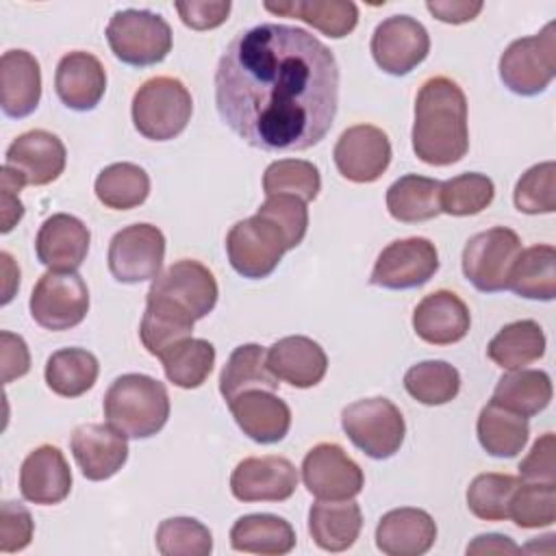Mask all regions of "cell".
I'll list each match as a JSON object with an SVG mask.
<instances>
[{"mask_svg":"<svg viewBox=\"0 0 556 556\" xmlns=\"http://www.w3.org/2000/svg\"><path fill=\"white\" fill-rule=\"evenodd\" d=\"M215 106L222 122L252 148L308 150L337 117V59L304 28L256 24L224 50L215 70Z\"/></svg>","mask_w":556,"mask_h":556,"instance_id":"6da1fadb","label":"cell"},{"mask_svg":"<svg viewBox=\"0 0 556 556\" xmlns=\"http://www.w3.org/2000/svg\"><path fill=\"white\" fill-rule=\"evenodd\" d=\"M413 150L419 161L445 167L458 163L469 150L467 98L447 76L428 78L415 98Z\"/></svg>","mask_w":556,"mask_h":556,"instance_id":"7a4b0ae2","label":"cell"},{"mask_svg":"<svg viewBox=\"0 0 556 556\" xmlns=\"http://www.w3.org/2000/svg\"><path fill=\"white\" fill-rule=\"evenodd\" d=\"M104 417L128 439L156 434L169 417V395L163 382L146 374L117 376L104 393Z\"/></svg>","mask_w":556,"mask_h":556,"instance_id":"3957f363","label":"cell"},{"mask_svg":"<svg viewBox=\"0 0 556 556\" xmlns=\"http://www.w3.org/2000/svg\"><path fill=\"white\" fill-rule=\"evenodd\" d=\"M130 113L139 135L150 141H169L187 128L193 100L182 80L154 76L135 91Z\"/></svg>","mask_w":556,"mask_h":556,"instance_id":"277c9868","label":"cell"},{"mask_svg":"<svg viewBox=\"0 0 556 556\" xmlns=\"http://www.w3.org/2000/svg\"><path fill=\"white\" fill-rule=\"evenodd\" d=\"M111 52L126 65L148 67L161 63L172 50L169 24L148 9L115 11L106 26Z\"/></svg>","mask_w":556,"mask_h":556,"instance_id":"5b68a950","label":"cell"},{"mask_svg":"<svg viewBox=\"0 0 556 556\" xmlns=\"http://www.w3.org/2000/svg\"><path fill=\"white\" fill-rule=\"evenodd\" d=\"M348 439L369 458H391L404 443L406 424L400 408L387 397H365L348 404L341 413Z\"/></svg>","mask_w":556,"mask_h":556,"instance_id":"8992f818","label":"cell"},{"mask_svg":"<svg viewBox=\"0 0 556 556\" xmlns=\"http://www.w3.org/2000/svg\"><path fill=\"white\" fill-rule=\"evenodd\" d=\"M556 76V22L515 39L500 56V78L517 96L543 93Z\"/></svg>","mask_w":556,"mask_h":556,"instance_id":"52a82bcc","label":"cell"},{"mask_svg":"<svg viewBox=\"0 0 556 556\" xmlns=\"http://www.w3.org/2000/svg\"><path fill=\"white\" fill-rule=\"evenodd\" d=\"M287 250L289 243L280 226L261 213L237 222L226 235L228 261L243 278H267Z\"/></svg>","mask_w":556,"mask_h":556,"instance_id":"ba28073f","label":"cell"},{"mask_svg":"<svg viewBox=\"0 0 556 556\" xmlns=\"http://www.w3.org/2000/svg\"><path fill=\"white\" fill-rule=\"evenodd\" d=\"M521 252V239L506 226L473 235L463 248V274L482 293L508 289L510 269Z\"/></svg>","mask_w":556,"mask_h":556,"instance_id":"9c48e42d","label":"cell"},{"mask_svg":"<svg viewBox=\"0 0 556 556\" xmlns=\"http://www.w3.org/2000/svg\"><path fill=\"white\" fill-rule=\"evenodd\" d=\"M30 317L46 330H70L89 313V289L76 271L48 269L30 293Z\"/></svg>","mask_w":556,"mask_h":556,"instance_id":"30bf717a","label":"cell"},{"mask_svg":"<svg viewBox=\"0 0 556 556\" xmlns=\"http://www.w3.org/2000/svg\"><path fill=\"white\" fill-rule=\"evenodd\" d=\"M165 258V237L152 224H132L117 230L109 243V271L117 282L154 280Z\"/></svg>","mask_w":556,"mask_h":556,"instance_id":"8fae6325","label":"cell"},{"mask_svg":"<svg viewBox=\"0 0 556 556\" xmlns=\"http://www.w3.org/2000/svg\"><path fill=\"white\" fill-rule=\"evenodd\" d=\"M439 269V252L426 237L391 241L376 258L369 282L382 289H415L426 285Z\"/></svg>","mask_w":556,"mask_h":556,"instance_id":"7c38bea8","label":"cell"},{"mask_svg":"<svg viewBox=\"0 0 556 556\" xmlns=\"http://www.w3.org/2000/svg\"><path fill=\"white\" fill-rule=\"evenodd\" d=\"M369 50L382 72L404 76L428 56L430 35L415 17L391 15L376 26Z\"/></svg>","mask_w":556,"mask_h":556,"instance_id":"4fadbf2b","label":"cell"},{"mask_svg":"<svg viewBox=\"0 0 556 556\" xmlns=\"http://www.w3.org/2000/svg\"><path fill=\"white\" fill-rule=\"evenodd\" d=\"M302 480L317 500H352L363 491V469L337 443H317L302 460Z\"/></svg>","mask_w":556,"mask_h":556,"instance_id":"5bb4252c","label":"cell"},{"mask_svg":"<svg viewBox=\"0 0 556 556\" xmlns=\"http://www.w3.org/2000/svg\"><path fill=\"white\" fill-rule=\"evenodd\" d=\"M332 156L345 180L361 185L376 182L391 163V141L382 128L356 124L341 132Z\"/></svg>","mask_w":556,"mask_h":556,"instance_id":"9a60e30c","label":"cell"},{"mask_svg":"<svg viewBox=\"0 0 556 556\" xmlns=\"http://www.w3.org/2000/svg\"><path fill=\"white\" fill-rule=\"evenodd\" d=\"M298 469L285 456L243 458L230 476V491L239 502H285L295 493Z\"/></svg>","mask_w":556,"mask_h":556,"instance_id":"2e32d148","label":"cell"},{"mask_svg":"<svg viewBox=\"0 0 556 556\" xmlns=\"http://www.w3.org/2000/svg\"><path fill=\"white\" fill-rule=\"evenodd\" d=\"M148 295H161L176 302L198 321L215 308L219 289L213 271L206 265L193 258H182L152 280Z\"/></svg>","mask_w":556,"mask_h":556,"instance_id":"e0dca14e","label":"cell"},{"mask_svg":"<svg viewBox=\"0 0 556 556\" xmlns=\"http://www.w3.org/2000/svg\"><path fill=\"white\" fill-rule=\"evenodd\" d=\"M67 152L63 141L41 128L17 135L7 148L4 165L13 169L24 185H50L65 169Z\"/></svg>","mask_w":556,"mask_h":556,"instance_id":"ac0fdd59","label":"cell"},{"mask_svg":"<svg viewBox=\"0 0 556 556\" xmlns=\"http://www.w3.org/2000/svg\"><path fill=\"white\" fill-rule=\"evenodd\" d=\"M70 447L83 476L93 482L115 476L128 458L126 437L111 424H80L72 432Z\"/></svg>","mask_w":556,"mask_h":556,"instance_id":"d6986e66","label":"cell"},{"mask_svg":"<svg viewBox=\"0 0 556 556\" xmlns=\"http://www.w3.org/2000/svg\"><path fill=\"white\" fill-rule=\"evenodd\" d=\"M89 228L70 213L50 215L37 232L35 252L41 265L54 271H76L89 252Z\"/></svg>","mask_w":556,"mask_h":556,"instance_id":"ffe728a7","label":"cell"},{"mask_svg":"<svg viewBox=\"0 0 556 556\" xmlns=\"http://www.w3.org/2000/svg\"><path fill=\"white\" fill-rule=\"evenodd\" d=\"M72 491V471L56 445L35 447L20 469V493L26 502L52 506L63 502Z\"/></svg>","mask_w":556,"mask_h":556,"instance_id":"44dd1931","label":"cell"},{"mask_svg":"<svg viewBox=\"0 0 556 556\" xmlns=\"http://www.w3.org/2000/svg\"><path fill=\"white\" fill-rule=\"evenodd\" d=\"M471 315L467 304L447 289L428 293L413 311L415 334L430 345H452L469 332Z\"/></svg>","mask_w":556,"mask_h":556,"instance_id":"7402d4cb","label":"cell"},{"mask_svg":"<svg viewBox=\"0 0 556 556\" xmlns=\"http://www.w3.org/2000/svg\"><path fill=\"white\" fill-rule=\"evenodd\" d=\"M228 408L243 434L261 445L282 441L291 428V410L274 391H243L228 402Z\"/></svg>","mask_w":556,"mask_h":556,"instance_id":"603a6c76","label":"cell"},{"mask_svg":"<svg viewBox=\"0 0 556 556\" xmlns=\"http://www.w3.org/2000/svg\"><path fill=\"white\" fill-rule=\"evenodd\" d=\"M267 369L276 380H282L298 389L315 387L324 380L328 369V356L324 348L302 334L278 339L265 354Z\"/></svg>","mask_w":556,"mask_h":556,"instance_id":"cb8c5ba5","label":"cell"},{"mask_svg":"<svg viewBox=\"0 0 556 556\" xmlns=\"http://www.w3.org/2000/svg\"><path fill=\"white\" fill-rule=\"evenodd\" d=\"M59 100L72 111H91L100 104L106 91V72L98 56L85 50H74L61 56L54 74Z\"/></svg>","mask_w":556,"mask_h":556,"instance_id":"d4e9b609","label":"cell"},{"mask_svg":"<svg viewBox=\"0 0 556 556\" xmlns=\"http://www.w3.org/2000/svg\"><path fill=\"white\" fill-rule=\"evenodd\" d=\"M437 541V523L421 508H393L376 526V545L387 556H421Z\"/></svg>","mask_w":556,"mask_h":556,"instance_id":"484cf974","label":"cell"},{"mask_svg":"<svg viewBox=\"0 0 556 556\" xmlns=\"http://www.w3.org/2000/svg\"><path fill=\"white\" fill-rule=\"evenodd\" d=\"M41 100L39 61L28 50H7L0 59V106L9 117L30 115Z\"/></svg>","mask_w":556,"mask_h":556,"instance_id":"4316f807","label":"cell"},{"mask_svg":"<svg viewBox=\"0 0 556 556\" xmlns=\"http://www.w3.org/2000/svg\"><path fill=\"white\" fill-rule=\"evenodd\" d=\"M363 528V513L354 500H319L308 510V532L317 547L345 552Z\"/></svg>","mask_w":556,"mask_h":556,"instance_id":"83f0119b","label":"cell"},{"mask_svg":"<svg viewBox=\"0 0 556 556\" xmlns=\"http://www.w3.org/2000/svg\"><path fill=\"white\" fill-rule=\"evenodd\" d=\"M193 315L176 302L161 295H146V313L141 317L139 337L143 348L161 358L172 345L185 341L193 332Z\"/></svg>","mask_w":556,"mask_h":556,"instance_id":"f1b7e54d","label":"cell"},{"mask_svg":"<svg viewBox=\"0 0 556 556\" xmlns=\"http://www.w3.org/2000/svg\"><path fill=\"white\" fill-rule=\"evenodd\" d=\"M230 545L237 552L282 556L295 547L293 526L269 513H252L239 517L230 528Z\"/></svg>","mask_w":556,"mask_h":556,"instance_id":"f546056e","label":"cell"},{"mask_svg":"<svg viewBox=\"0 0 556 556\" xmlns=\"http://www.w3.org/2000/svg\"><path fill=\"white\" fill-rule=\"evenodd\" d=\"M263 7L276 15L298 17L332 39L350 35L358 24V7L348 0H287L265 2Z\"/></svg>","mask_w":556,"mask_h":556,"instance_id":"4dcf8cb0","label":"cell"},{"mask_svg":"<svg viewBox=\"0 0 556 556\" xmlns=\"http://www.w3.org/2000/svg\"><path fill=\"white\" fill-rule=\"evenodd\" d=\"M508 289L519 298L552 302L556 295V250L549 243H539L521 250L510 276Z\"/></svg>","mask_w":556,"mask_h":556,"instance_id":"1f68e13d","label":"cell"},{"mask_svg":"<svg viewBox=\"0 0 556 556\" xmlns=\"http://www.w3.org/2000/svg\"><path fill=\"white\" fill-rule=\"evenodd\" d=\"M476 432L486 454L497 458H515L528 443L530 426L526 417L489 402L478 415Z\"/></svg>","mask_w":556,"mask_h":556,"instance_id":"d6a6232c","label":"cell"},{"mask_svg":"<svg viewBox=\"0 0 556 556\" xmlns=\"http://www.w3.org/2000/svg\"><path fill=\"white\" fill-rule=\"evenodd\" d=\"M441 182L419 174H406L387 189V211L404 224L428 222L441 213Z\"/></svg>","mask_w":556,"mask_h":556,"instance_id":"836d02e7","label":"cell"},{"mask_svg":"<svg viewBox=\"0 0 556 556\" xmlns=\"http://www.w3.org/2000/svg\"><path fill=\"white\" fill-rule=\"evenodd\" d=\"M545 354V334L534 319H519L500 328L489 341L486 356L502 369H523Z\"/></svg>","mask_w":556,"mask_h":556,"instance_id":"e575fe53","label":"cell"},{"mask_svg":"<svg viewBox=\"0 0 556 556\" xmlns=\"http://www.w3.org/2000/svg\"><path fill=\"white\" fill-rule=\"evenodd\" d=\"M552 400V380L541 369H513L504 374L495 389L491 402L521 415L532 417L547 408Z\"/></svg>","mask_w":556,"mask_h":556,"instance_id":"d590c367","label":"cell"},{"mask_svg":"<svg viewBox=\"0 0 556 556\" xmlns=\"http://www.w3.org/2000/svg\"><path fill=\"white\" fill-rule=\"evenodd\" d=\"M265 354V348L258 343H245L232 350L219 376V393L226 402H232L239 393L250 389H278V380L267 369Z\"/></svg>","mask_w":556,"mask_h":556,"instance_id":"8d00e7d4","label":"cell"},{"mask_svg":"<svg viewBox=\"0 0 556 556\" xmlns=\"http://www.w3.org/2000/svg\"><path fill=\"white\" fill-rule=\"evenodd\" d=\"M98 358L83 348L56 350L46 363V384L61 397H78L98 380Z\"/></svg>","mask_w":556,"mask_h":556,"instance_id":"74e56055","label":"cell"},{"mask_svg":"<svg viewBox=\"0 0 556 556\" xmlns=\"http://www.w3.org/2000/svg\"><path fill=\"white\" fill-rule=\"evenodd\" d=\"M98 200L113 211H128L146 202L150 193V176L135 163H111L96 178Z\"/></svg>","mask_w":556,"mask_h":556,"instance_id":"f35d334b","label":"cell"},{"mask_svg":"<svg viewBox=\"0 0 556 556\" xmlns=\"http://www.w3.org/2000/svg\"><path fill=\"white\" fill-rule=\"evenodd\" d=\"M406 393L426 406L452 402L460 391V374L445 361H421L404 374Z\"/></svg>","mask_w":556,"mask_h":556,"instance_id":"ab89813d","label":"cell"},{"mask_svg":"<svg viewBox=\"0 0 556 556\" xmlns=\"http://www.w3.org/2000/svg\"><path fill=\"white\" fill-rule=\"evenodd\" d=\"M163 369L172 384L180 389L200 387L215 365V348L206 339H185L172 345L163 356Z\"/></svg>","mask_w":556,"mask_h":556,"instance_id":"60d3db41","label":"cell"},{"mask_svg":"<svg viewBox=\"0 0 556 556\" xmlns=\"http://www.w3.org/2000/svg\"><path fill=\"white\" fill-rule=\"evenodd\" d=\"M495 195V185L489 176L478 172L458 174L445 182H441L439 204L441 213L454 217H467L482 213Z\"/></svg>","mask_w":556,"mask_h":556,"instance_id":"b9f144b4","label":"cell"},{"mask_svg":"<svg viewBox=\"0 0 556 556\" xmlns=\"http://www.w3.org/2000/svg\"><path fill=\"white\" fill-rule=\"evenodd\" d=\"M265 195L289 193L304 202H313L321 191V176L317 165L304 159H280L267 165L263 174Z\"/></svg>","mask_w":556,"mask_h":556,"instance_id":"7bdbcfd3","label":"cell"},{"mask_svg":"<svg viewBox=\"0 0 556 556\" xmlns=\"http://www.w3.org/2000/svg\"><path fill=\"white\" fill-rule=\"evenodd\" d=\"M521 478L510 473H480L471 480L467 489L469 510L484 521H504L508 519V504L519 486Z\"/></svg>","mask_w":556,"mask_h":556,"instance_id":"ee69618b","label":"cell"},{"mask_svg":"<svg viewBox=\"0 0 556 556\" xmlns=\"http://www.w3.org/2000/svg\"><path fill=\"white\" fill-rule=\"evenodd\" d=\"M154 543L163 556H208L213 534L193 517H169L159 523Z\"/></svg>","mask_w":556,"mask_h":556,"instance_id":"f6af8a7d","label":"cell"},{"mask_svg":"<svg viewBox=\"0 0 556 556\" xmlns=\"http://www.w3.org/2000/svg\"><path fill=\"white\" fill-rule=\"evenodd\" d=\"M508 519L526 530L552 526L556 521L554 482H519L508 504Z\"/></svg>","mask_w":556,"mask_h":556,"instance_id":"bcb514c9","label":"cell"},{"mask_svg":"<svg viewBox=\"0 0 556 556\" xmlns=\"http://www.w3.org/2000/svg\"><path fill=\"white\" fill-rule=\"evenodd\" d=\"M513 200L517 211L526 215L556 211V165L554 161L536 163L515 185Z\"/></svg>","mask_w":556,"mask_h":556,"instance_id":"7dc6e473","label":"cell"},{"mask_svg":"<svg viewBox=\"0 0 556 556\" xmlns=\"http://www.w3.org/2000/svg\"><path fill=\"white\" fill-rule=\"evenodd\" d=\"M256 213L269 217L271 222H276L280 226V230L287 237L289 250L298 248L302 243V239L306 237L308 208H306V202L295 195H289V193L267 195V200L258 206Z\"/></svg>","mask_w":556,"mask_h":556,"instance_id":"c3c4849f","label":"cell"},{"mask_svg":"<svg viewBox=\"0 0 556 556\" xmlns=\"http://www.w3.org/2000/svg\"><path fill=\"white\" fill-rule=\"evenodd\" d=\"M35 521L26 506L17 502H2L0 506V552L11 554L30 545Z\"/></svg>","mask_w":556,"mask_h":556,"instance_id":"681fc988","label":"cell"},{"mask_svg":"<svg viewBox=\"0 0 556 556\" xmlns=\"http://www.w3.org/2000/svg\"><path fill=\"white\" fill-rule=\"evenodd\" d=\"M554 432H545L539 437L528 452V456L519 463V478L526 482H554L556 484V471H554Z\"/></svg>","mask_w":556,"mask_h":556,"instance_id":"f907efd6","label":"cell"},{"mask_svg":"<svg viewBox=\"0 0 556 556\" xmlns=\"http://www.w3.org/2000/svg\"><path fill=\"white\" fill-rule=\"evenodd\" d=\"M182 24L193 30H211L222 26L228 20L230 2L228 0H189V2H176L174 4Z\"/></svg>","mask_w":556,"mask_h":556,"instance_id":"816d5d0a","label":"cell"},{"mask_svg":"<svg viewBox=\"0 0 556 556\" xmlns=\"http://www.w3.org/2000/svg\"><path fill=\"white\" fill-rule=\"evenodd\" d=\"M0 365H2V382L4 384L28 374L30 354H28L26 341L20 334H13L9 330L0 332Z\"/></svg>","mask_w":556,"mask_h":556,"instance_id":"f5cc1de1","label":"cell"},{"mask_svg":"<svg viewBox=\"0 0 556 556\" xmlns=\"http://www.w3.org/2000/svg\"><path fill=\"white\" fill-rule=\"evenodd\" d=\"M24 180L9 169L7 165L0 172V213H2V232H9L24 215V204L20 202V191Z\"/></svg>","mask_w":556,"mask_h":556,"instance_id":"db71d44e","label":"cell"},{"mask_svg":"<svg viewBox=\"0 0 556 556\" xmlns=\"http://www.w3.org/2000/svg\"><path fill=\"white\" fill-rule=\"evenodd\" d=\"M482 2H465V0H434V2H426V9L441 22L445 24H465L471 22L473 17H478V13L482 11Z\"/></svg>","mask_w":556,"mask_h":556,"instance_id":"11a10c76","label":"cell"},{"mask_svg":"<svg viewBox=\"0 0 556 556\" xmlns=\"http://www.w3.org/2000/svg\"><path fill=\"white\" fill-rule=\"evenodd\" d=\"M521 547L504 534H480L467 545V554H519Z\"/></svg>","mask_w":556,"mask_h":556,"instance_id":"9f6ffc18","label":"cell"},{"mask_svg":"<svg viewBox=\"0 0 556 556\" xmlns=\"http://www.w3.org/2000/svg\"><path fill=\"white\" fill-rule=\"evenodd\" d=\"M0 261H2V274H4V298H2V304H9L11 298H13L15 287H20V269L13 263L9 252H2Z\"/></svg>","mask_w":556,"mask_h":556,"instance_id":"6f0895ef","label":"cell"}]
</instances>
